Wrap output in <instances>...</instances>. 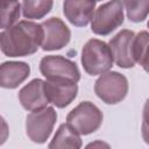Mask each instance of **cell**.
<instances>
[{"mask_svg":"<svg viewBox=\"0 0 149 149\" xmlns=\"http://www.w3.org/2000/svg\"><path fill=\"white\" fill-rule=\"evenodd\" d=\"M57 120V113L54 107H44L33 111L26 118V133L29 140L35 143H44L52 133Z\"/></svg>","mask_w":149,"mask_h":149,"instance_id":"obj_7","label":"cell"},{"mask_svg":"<svg viewBox=\"0 0 149 149\" xmlns=\"http://www.w3.org/2000/svg\"><path fill=\"white\" fill-rule=\"evenodd\" d=\"M1 13V28L7 29L16 23L20 17L21 6L19 0H0Z\"/></svg>","mask_w":149,"mask_h":149,"instance_id":"obj_17","label":"cell"},{"mask_svg":"<svg viewBox=\"0 0 149 149\" xmlns=\"http://www.w3.org/2000/svg\"><path fill=\"white\" fill-rule=\"evenodd\" d=\"M95 1H101V0H95Z\"/></svg>","mask_w":149,"mask_h":149,"instance_id":"obj_22","label":"cell"},{"mask_svg":"<svg viewBox=\"0 0 149 149\" xmlns=\"http://www.w3.org/2000/svg\"><path fill=\"white\" fill-rule=\"evenodd\" d=\"M44 40L42 24L22 20L0 34L1 51L8 57H24L35 54Z\"/></svg>","mask_w":149,"mask_h":149,"instance_id":"obj_1","label":"cell"},{"mask_svg":"<svg viewBox=\"0 0 149 149\" xmlns=\"http://www.w3.org/2000/svg\"><path fill=\"white\" fill-rule=\"evenodd\" d=\"M19 100L22 107L29 112L47 107L50 101L45 93L44 80L36 78L24 85L19 92Z\"/></svg>","mask_w":149,"mask_h":149,"instance_id":"obj_10","label":"cell"},{"mask_svg":"<svg viewBox=\"0 0 149 149\" xmlns=\"http://www.w3.org/2000/svg\"><path fill=\"white\" fill-rule=\"evenodd\" d=\"M95 2V0H64L63 13L73 26L85 27L93 19Z\"/></svg>","mask_w":149,"mask_h":149,"instance_id":"obj_11","label":"cell"},{"mask_svg":"<svg viewBox=\"0 0 149 149\" xmlns=\"http://www.w3.org/2000/svg\"><path fill=\"white\" fill-rule=\"evenodd\" d=\"M81 147V140L77 132H74L68 123H62L54 139L49 143V148H72L78 149Z\"/></svg>","mask_w":149,"mask_h":149,"instance_id":"obj_14","label":"cell"},{"mask_svg":"<svg viewBox=\"0 0 149 149\" xmlns=\"http://www.w3.org/2000/svg\"><path fill=\"white\" fill-rule=\"evenodd\" d=\"M30 73V66L24 62H3L0 66V85L3 88H16Z\"/></svg>","mask_w":149,"mask_h":149,"instance_id":"obj_13","label":"cell"},{"mask_svg":"<svg viewBox=\"0 0 149 149\" xmlns=\"http://www.w3.org/2000/svg\"><path fill=\"white\" fill-rule=\"evenodd\" d=\"M133 55L135 63L140 64L149 73V33L140 31L135 35L133 44Z\"/></svg>","mask_w":149,"mask_h":149,"instance_id":"obj_15","label":"cell"},{"mask_svg":"<svg viewBox=\"0 0 149 149\" xmlns=\"http://www.w3.org/2000/svg\"><path fill=\"white\" fill-rule=\"evenodd\" d=\"M113 54L109 45L98 38L88 40L81 50V65L91 76L102 74L113 66Z\"/></svg>","mask_w":149,"mask_h":149,"instance_id":"obj_2","label":"cell"},{"mask_svg":"<svg viewBox=\"0 0 149 149\" xmlns=\"http://www.w3.org/2000/svg\"><path fill=\"white\" fill-rule=\"evenodd\" d=\"M40 71L47 80L78 83L80 71L74 62L63 56H44L40 62Z\"/></svg>","mask_w":149,"mask_h":149,"instance_id":"obj_6","label":"cell"},{"mask_svg":"<svg viewBox=\"0 0 149 149\" xmlns=\"http://www.w3.org/2000/svg\"><path fill=\"white\" fill-rule=\"evenodd\" d=\"M91 147H109L108 144H106V143H104V142H93V143H90V144H87V148H91Z\"/></svg>","mask_w":149,"mask_h":149,"instance_id":"obj_20","label":"cell"},{"mask_svg":"<svg viewBox=\"0 0 149 149\" xmlns=\"http://www.w3.org/2000/svg\"><path fill=\"white\" fill-rule=\"evenodd\" d=\"M44 88L49 101L58 108H64L69 106L74 100L78 93L77 83L69 81L45 80Z\"/></svg>","mask_w":149,"mask_h":149,"instance_id":"obj_12","label":"cell"},{"mask_svg":"<svg viewBox=\"0 0 149 149\" xmlns=\"http://www.w3.org/2000/svg\"><path fill=\"white\" fill-rule=\"evenodd\" d=\"M134 38V31L123 29L109 40L108 45L112 50L114 62L119 68L129 69L135 65V59L133 55Z\"/></svg>","mask_w":149,"mask_h":149,"instance_id":"obj_8","label":"cell"},{"mask_svg":"<svg viewBox=\"0 0 149 149\" xmlns=\"http://www.w3.org/2000/svg\"><path fill=\"white\" fill-rule=\"evenodd\" d=\"M54 0H22V14L26 19L38 20L52 8Z\"/></svg>","mask_w":149,"mask_h":149,"instance_id":"obj_16","label":"cell"},{"mask_svg":"<svg viewBox=\"0 0 149 149\" xmlns=\"http://www.w3.org/2000/svg\"><path fill=\"white\" fill-rule=\"evenodd\" d=\"M123 23L122 0H109L100 5L91 21V29L97 35L106 36Z\"/></svg>","mask_w":149,"mask_h":149,"instance_id":"obj_4","label":"cell"},{"mask_svg":"<svg viewBox=\"0 0 149 149\" xmlns=\"http://www.w3.org/2000/svg\"><path fill=\"white\" fill-rule=\"evenodd\" d=\"M142 139L147 144H149V98L144 102L143 114H142V126H141Z\"/></svg>","mask_w":149,"mask_h":149,"instance_id":"obj_19","label":"cell"},{"mask_svg":"<svg viewBox=\"0 0 149 149\" xmlns=\"http://www.w3.org/2000/svg\"><path fill=\"white\" fill-rule=\"evenodd\" d=\"M94 92L105 104H118L122 101L128 93V80L116 71H107L97 79Z\"/></svg>","mask_w":149,"mask_h":149,"instance_id":"obj_5","label":"cell"},{"mask_svg":"<svg viewBox=\"0 0 149 149\" xmlns=\"http://www.w3.org/2000/svg\"><path fill=\"white\" fill-rule=\"evenodd\" d=\"M41 24L44 29V40L41 45L44 51L59 50L68 45L71 31L59 17H50Z\"/></svg>","mask_w":149,"mask_h":149,"instance_id":"obj_9","label":"cell"},{"mask_svg":"<svg viewBox=\"0 0 149 149\" xmlns=\"http://www.w3.org/2000/svg\"><path fill=\"white\" fill-rule=\"evenodd\" d=\"M122 3L132 22H142L149 15V0H122Z\"/></svg>","mask_w":149,"mask_h":149,"instance_id":"obj_18","label":"cell"},{"mask_svg":"<svg viewBox=\"0 0 149 149\" xmlns=\"http://www.w3.org/2000/svg\"><path fill=\"white\" fill-rule=\"evenodd\" d=\"M147 26H148V28H149V21H148V24H147Z\"/></svg>","mask_w":149,"mask_h":149,"instance_id":"obj_21","label":"cell"},{"mask_svg":"<svg viewBox=\"0 0 149 149\" xmlns=\"http://www.w3.org/2000/svg\"><path fill=\"white\" fill-rule=\"evenodd\" d=\"M102 120V112L91 101L80 102L66 116V123L79 135L94 133L100 128Z\"/></svg>","mask_w":149,"mask_h":149,"instance_id":"obj_3","label":"cell"}]
</instances>
